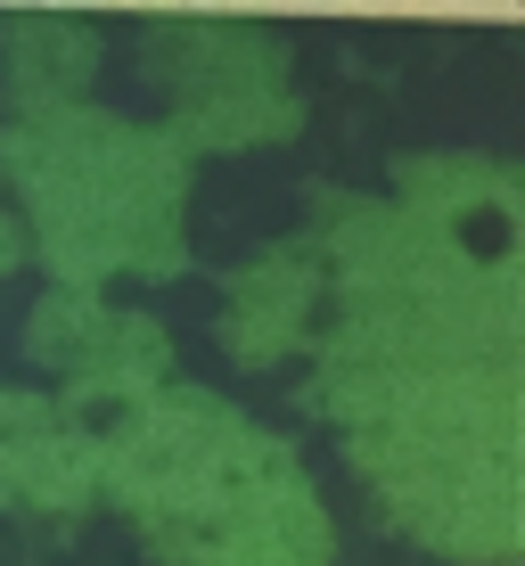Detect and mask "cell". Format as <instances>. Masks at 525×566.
<instances>
[{"label":"cell","instance_id":"6da1fadb","mask_svg":"<svg viewBox=\"0 0 525 566\" xmlns=\"http://www.w3.org/2000/svg\"><path fill=\"white\" fill-rule=\"evenodd\" d=\"M83 436L50 402H0V476L33 501H83Z\"/></svg>","mask_w":525,"mask_h":566}]
</instances>
